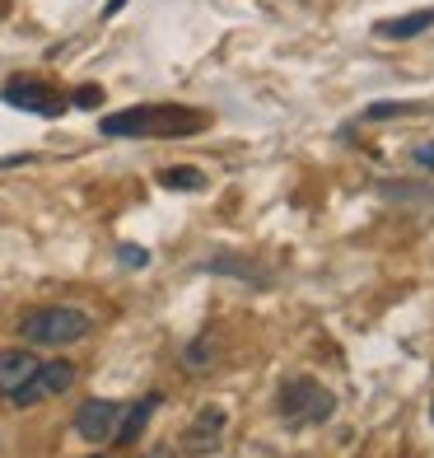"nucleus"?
Segmentation results:
<instances>
[{"instance_id": "f257e3e1", "label": "nucleus", "mask_w": 434, "mask_h": 458, "mask_svg": "<svg viewBox=\"0 0 434 458\" xmlns=\"http://www.w3.org/2000/svg\"><path fill=\"white\" fill-rule=\"evenodd\" d=\"M211 127V113L182 108V103H136V108L108 113L98 122L103 136H136V140H173V136H196Z\"/></svg>"}, {"instance_id": "f03ea898", "label": "nucleus", "mask_w": 434, "mask_h": 458, "mask_svg": "<svg viewBox=\"0 0 434 458\" xmlns=\"http://www.w3.org/2000/svg\"><path fill=\"white\" fill-rule=\"evenodd\" d=\"M89 327H94L89 314H79V309H71V304H47V309L24 314L19 337H24V346H38V351H61V346L85 342Z\"/></svg>"}, {"instance_id": "7ed1b4c3", "label": "nucleus", "mask_w": 434, "mask_h": 458, "mask_svg": "<svg viewBox=\"0 0 434 458\" xmlns=\"http://www.w3.org/2000/svg\"><path fill=\"white\" fill-rule=\"evenodd\" d=\"M332 411H337V398L308 374H295V379L280 384V416L289 426H322Z\"/></svg>"}, {"instance_id": "20e7f679", "label": "nucleus", "mask_w": 434, "mask_h": 458, "mask_svg": "<svg viewBox=\"0 0 434 458\" xmlns=\"http://www.w3.org/2000/svg\"><path fill=\"white\" fill-rule=\"evenodd\" d=\"M0 98L10 103V108H19V113H33V117H61L66 113V94L61 89H52L47 80H38V75H14V80H5L0 85Z\"/></svg>"}, {"instance_id": "39448f33", "label": "nucleus", "mask_w": 434, "mask_h": 458, "mask_svg": "<svg viewBox=\"0 0 434 458\" xmlns=\"http://www.w3.org/2000/svg\"><path fill=\"white\" fill-rule=\"evenodd\" d=\"M75 374H79V369H75L71 360H47V365L33 369V379L19 388L10 403H14V407H38V403H47V398H61V393L75 388Z\"/></svg>"}, {"instance_id": "423d86ee", "label": "nucleus", "mask_w": 434, "mask_h": 458, "mask_svg": "<svg viewBox=\"0 0 434 458\" xmlns=\"http://www.w3.org/2000/svg\"><path fill=\"white\" fill-rule=\"evenodd\" d=\"M224 426H230V411L224 407H201L192 416V426L182 430V454H192V458H205V454H215L220 440H224Z\"/></svg>"}, {"instance_id": "0eeeda50", "label": "nucleus", "mask_w": 434, "mask_h": 458, "mask_svg": "<svg viewBox=\"0 0 434 458\" xmlns=\"http://www.w3.org/2000/svg\"><path fill=\"white\" fill-rule=\"evenodd\" d=\"M117 421H121V407L108 403V398H89L75 411V430H79V440H89V445H108L117 435Z\"/></svg>"}, {"instance_id": "6e6552de", "label": "nucleus", "mask_w": 434, "mask_h": 458, "mask_svg": "<svg viewBox=\"0 0 434 458\" xmlns=\"http://www.w3.org/2000/svg\"><path fill=\"white\" fill-rule=\"evenodd\" d=\"M43 365L33 356V346H10V351H0V398H14L19 388H24L33 379V369Z\"/></svg>"}, {"instance_id": "1a4fd4ad", "label": "nucleus", "mask_w": 434, "mask_h": 458, "mask_svg": "<svg viewBox=\"0 0 434 458\" xmlns=\"http://www.w3.org/2000/svg\"><path fill=\"white\" fill-rule=\"evenodd\" d=\"M425 29H434V10H416V14H402V19H379L374 38H383V43H406V38H421Z\"/></svg>"}, {"instance_id": "9d476101", "label": "nucleus", "mask_w": 434, "mask_h": 458, "mask_svg": "<svg viewBox=\"0 0 434 458\" xmlns=\"http://www.w3.org/2000/svg\"><path fill=\"white\" fill-rule=\"evenodd\" d=\"M159 393H150V398H140L136 407H127V411H121V421H117V435H113V440L117 445H136L140 440V435H145V426H150V416L159 411Z\"/></svg>"}, {"instance_id": "9b49d317", "label": "nucleus", "mask_w": 434, "mask_h": 458, "mask_svg": "<svg viewBox=\"0 0 434 458\" xmlns=\"http://www.w3.org/2000/svg\"><path fill=\"white\" fill-rule=\"evenodd\" d=\"M159 187H169V192H201L205 174L192 169V164H173V169H159Z\"/></svg>"}, {"instance_id": "f8f14e48", "label": "nucleus", "mask_w": 434, "mask_h": 458, "mask_svg": "<svg viewBox=\"0 0 434 458\" xmlns=\"http://www.w3.org/2000/svg\"><path fill=\"white\" fill-rule=\"evenodd\" d=\"M205 272H220V276H238V281H257V285H266V276H257L253 267H243L238 258H215V262H205Z\"/></svg>"}, {"instance_id": "ddd939ff", "label": "nucleus", "mask_w": 434, "mask_h": 458, "mask_svg": "<svg viewBox=\"0 0 434 458\" xmlns=\"http://www.w3.org/2000/svg\"><path fill=\"white\" fill-rule=\"evenodd\" d=\"M402 113H416V103H369L360 117L364 122H388V117H402Z\"/></svg>"}, {"instance_id": "4468645a", "label": "nucleus", "mask_w": 434, "mask_h": 458, "mask_svg": "<svg viewBox=\"0 0 434 458\" xmlns=\"http://www.w3.org/2000/svg\"><path fill=\"white\" fill-rule=\"evenodd\" d=\"M182 360H188L192 369H201L205 360H215V346H211V332H205V337H196L188 351H182Z\"/></svg>"}, {"instance_id": "2eb2a0df", "label": "nucleus", "mask_w": 434, "mask_h": 458, "mask_svg": "<svg viewBox=\"0 0 434 458\" xmlns=\"http://www.w3.org/2000/svg\"><path fill=\"white\" fill-rule=\"evenodd\" d=\"M71 103H75V108H98V103H103V89H98V85H79V89L71 94Z\"/></svg>"}, {"instance_id": "dca6fc26", "label": "nucleus", "mask_w": 434, "mask_h": 458, "mask_svg": "<svg viewBox=\"0 0 434 458\" xmlns=\"http://www.w3.org/2000/svg\"><path fill=\"white\" fill-rule=\"evenodd\" d=\"M117 258H121V262H127V267H136V272H140V267H145V262H150V253H145V248H140V243H121V248H117Z\"/></svg>"}, {"instance_id": "f3484780", "label": "nucleus", "mask_w": 434, "mask_h": 458, "mask_svg": "<svg viewBox=\"0 0 434 458\" xmlns=\"http://www.w3.org/2000/svg\"><path fill=\"white\" fill-rule=\"evenodd\" d=\"M411 159H416L421 169H430V174H434V140H421L416 150H411Z\"/></svg>"}, {"instance_id": "a211bd4d", "label": "nucleus", "mask_w": 434, "mask_h": 458, "mask_svg": "<svg viewBox=\"0 0 434 458\" xmlns=\"http://www.w3.org/2000/svg\"><path fill=\"white\" fill-rule=\"evenodd\" d=\"M140 458H178V454H173V445H154V449H145Z\"/></svg>"}, {"instance_id": "6ab92c4d", "label": "nucleus", "mask_w": 434, "mask_h": 458, "mask_svg": "<svg viewBox=\"0 0 434 458\" xmlns=\"http://www.w3.org/2000/svg\"><path fill=\"white\" fill-rule=\"evenodd\" d=\"M121 5H127V0H108V10H103V14H108V19H113V14H117Z\"/></svg>"}, {"instance_id": "aec40b11", "label": "nucleus", "mask_w": 434, "mask_h": 458, "mask_svg": "<svg viewBox=\"0 0 434 458\" xmlns=\"http://www.w3.org/2000/svg\"><path fill=\"white\" fill-rule=\"evenodd\" d=\"M5 10H10V0H0V14H5Z\"/></svg>"}, {"instance_id": "412c9836", "label": "nucleus", "mask_w": 434, "mask_h": 458, "mask_svg": "<svg viewBox=\"0 0 434 458\" xmlns=\"http://www.w3.org/2000/svg\"><path fill=\"white\" fill-rule=\"evenodd\" d=\"M430 416H434V398H430Z\"/></svg>"}]
</instances>
